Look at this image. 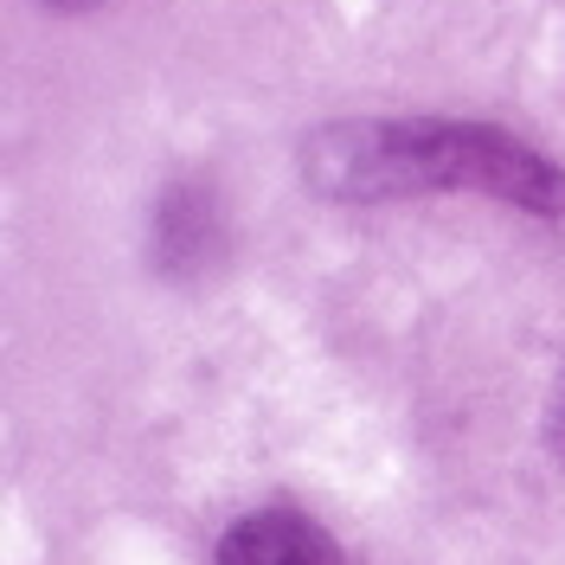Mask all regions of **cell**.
I'll return each mask as SVG.
<instances>
[{"label":"cell","instance_id":"obj_1","mask_svg":"<svg viewBox=\"0 0 565 565\" xmlns=\"http://www.w3.org/2000/svg\"><path fill=\"white\" fill-rule=\"evenodd\" d=\"M398 168H405V193L462 186V193H489L546 218L565 212L559 168L521 136L489 129V122H398Z\"/></svg>","mask_w":565,"mask_h":565},{"label":"cell","instance_id":"obj_2","mask_svg":"<svg viewBox=\"0 0 565 565\" xmlns=\"http://www.w3.org/2000/svg\"><path fill=\"white\" fill-rule=\"evenodd\" d=\"M218 565H341V546L309 514L264 508L218 540Z\"/></svg>","mask_w":565,"mask_h":565},{"label":"cell","instance_id":"obj_3","mask_svg":"<svg viewBox=\"0 0 565 565\" xmlns=\"http://www.w3.org/2000/svg\"><path fill=\"white\" fill-rule=\"evenodd\" d=\"M553 444H559V457H565V386H559V398H553Z\"/></svg>","mask_w":565,"mask_h":565},{"label":"cell","instance_id":"obj_4","mask_svg":"<svg viewBox=\"0 0 565 565\" xmlns=\"http://www.w3.org/2000/svg\"><path fill=\"white\" fill-rule=\"evenodd\" d=\"M52 7H97V0H52Z\"/></svg>","mask_w":565,"mask_h":565}]
</instances>
